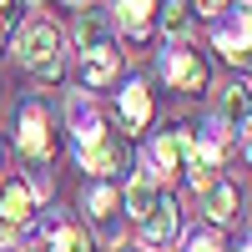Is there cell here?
<instances>
[{
    "label": "cell",
    "instance_id": "30bf717a",
    "mask_svg": "<svg viewBox=\"0 0 252 252\" xmlns=\"http://www.w3.org/2000/svg\"><path fill=\"white\" fill-rule=\"evenodd\" d=\"M66 126H71V146H86V141H96L101 131H106V121H101L91 91H71V101H66Z\"/></svg>",
    "mask_w": 252,
    "mask_h": 252
},
{
    "label": "cell",
    "instance_id": "7c38bea8",
    "mask_svg": "<svg viewBox=\"0 0 252 252\" xmlns=\"http://www.w3.org/2000/svg\"><path fill=\"white\" fill-rule=\"evenodd\" d=\"M111 26L126 40H146L152 26H157V0H116L111 5Z\"/></svg>",
    "mask_w": 252,
    "mask_h": 252
},
{
    "label": "cell",
    "instance_id": "52a82bcc",
    "mask_svg": "<svg viewBox=\"0 0 252 252\" xmlns=\"http://www.w3.org/2000/svg\"><path fill=\"white\" fill-rule=\"evenodd\" d=\"M86 212L96 217V227H101L106 242H121V192L111 187V177H96L86 187Z\"/></svg>",
    "mask_w": 252,
    "mask_h": 252
},
{
    "label": "cell",
    "instance_id": "603a6c76",
    "mask_svg": "<svg viewBox=\"0 0 252 252\" xmlns=\"http://www.w3.org/2000/svg\"><path fill=\"white\" fill-rule=\"evenodd\" d=\"M141 252H146V247H141Z\"/></svg>",
    "mask_w": 252,
    "mask_h": 252
},
{
    "label": "cell",
    "instance_id": "4fadbf2b",
    "mask_svg": "<svg viewBox=\"0 0 252 252\" xmlns=\"http://www.w3.org/2000/svg\"><path fill=\"white\" fill-rule=\"evenodd\" d=\"M116 116H121V131H146V121H152V91H146V81H126L116 91Z\"/></svg>",
    "mask_w": 252,
    "mask_h": 252
},
{
    "label": "cell",
    "instance_id": "5bb4252c",
    "mask_svg": "<svg viewBox=\"0 0 252 252\" xmlns=\"http://www.w3.org/2000/svg\"><path fill=\"white\" fill-rule=\"evenodd\" d=\"M121 76V51L111 46H96V51H81V81H86L91 91H101V86H111V81Z\"/></svg>",
    "mask_w": 252,
    "mask_h": 252
},
{
    "label": "cell",
    "instance_id": "44dd1931",
    "mask_svg": "<svg viewBox=\"0 0 252 252\" xmlns=\"http://www.w3.org/2000/svg\"><path fill=\"white\" fill-rule=\"evenodd\" d=\"M237 0H192V10L197 15H222V10H232Z\"/></svg>",
    "mask_w": 252,
    "mask_h": 252
},
{
    "label": "cell",
    "instance_id": "8992f818",
    "mask_svg": "<svg viewBox=\"0 0 252 252\" xmlns=\"http://www.w3.org/2000/svg\"><path fill=\"white\" fill-rule=\"evenodd\" d=\"M76 161H81V172H91V177H121V166H126V141H121L116 131H101L96 141L76 146Z\"/></svg>",
    "mask_w": 252,
    "mask_h": 252
},
{
    "label": "cell",
    "instance_id": "e0dca14e",
    "mask_svg": "<svg viewBox=\"0 0 252 252\" xmlns=\"http://www.w3.org/2000/svg\"><path fill=\"white\" fill-rule=\"evenodd\" d=\"M157 192H161V182H152L146 172H136L131 182L121 187V212L131 217V222H141V217H146V207L157 202Z\"/></svg>",
    "mask_w": 252,
    "mask_h": 252
},
{
    "label": "cell",
    "instance_id": "277c9868",
    "mask_svg": "<svg viewBox=\"0 0 252 252\" xmlns=\"http://www.w3.org/2000/svg\"><path fill=\"white\" fill-rule=\"evenodd\" d=\"M136 232H141V247L146 252H166L182 237V207H177V197L157 192V202L146 207V217L136 222Z\"/></svg>",
    "mask_w": 252,
    "mask_h": 252
},
{
    "label": "cell",
    "instance_id": "8fae6325",
    "mask_svg": "<svg viewBox=\"0 0 252 252\" xmlns=\"http://www.w3.org/2000/svg\"><path fill=\"white\" fill-rule=\"evenodd\" d=\"M35 217V192L26 177H10L5 187H0V227H10V232H20V227H31Z\"/></svg>",
    "mask_w": 252,
    "mask_h": 252
},
{
    "label": "cell",
    "instance_id": "d6986e66",
    "mask_svg": "<svg viewBox=\"0 0 252 252\" xmlns=\"http://www.w3.org/2000/svg\"><path fill=\"white\" fill-rule=\"evenodd\" d=\"M157 20H161V35H172V40H182L187 31H192V0H161V10H157Z\"/></svg>",
    "mask_w": 252,
    "mask_h": 252
},
{
    "label": "cell",
    "instance_id": "7402d4cb",
    "mask_svg": "<svg viewBox=\"0 0 252 252\" xmlns=\"http://www.w3.org/2000/svg\"><path fill=\"white\" fill-rule=\"evenodd\" d=\"M10 15H15V10H10V0H0V31L10 26Z\"/></svg>",
    "mask_w": 252,
    "mask_h": 252
},
{
    "label": "cell",
    "instance_id": "9a60e30c",
    "mask_svg": "<svg viewBox=\"0 0 252 252\" xmlns=\"http://www.w3.org/2000/svg\"><path fill=\"white\" fill-rule=\"evenodd\" d=\"M212 46L222 51L227 66H247V5H242V10L232 5V20H227V26H217Z\"/></svg>",
    "mask_w": 252,
    "mask_h": 252
},
{
    "label": "cell",
    "instance_id": "5b68a950",
    "mask_svg": "<svg viewBox=\"0 0 252 252\" xmlns=\"http://www.w3.org/2000/svg\"><path fill=\"white\" fill-rule=\"evenodd\" d=\"M15 146H20V157L26 161H51L56 152V136H51V116L40 101H26L15 116Z\"/></svg>",
    "mask_w": 252,
    "mask_h": 252
},
{
    "label": "cell",
    "instance_id": "6da1fadb",
    "mask_svg": "<svg viewBox=\"0 0 252 252\" xmlns=\"http://www.w3.org/2000/svg\"><path fill=\"white\" fill-rule=\"evenodd\" d=\"M15 56H20V66L35 71L46 86H56L61 76H66V51H61V31H56V20H26L15 35Z\"/></svg>",
    "mask_w": 252,
    "mask_h": 252
},
{
    "label": "cell",
    "instance_id": "3957f363",
    "mask_svg": "<svg viewBox=\"0 0 252 252\" xmlns=\"http://www.w3.org/2000/svg\"><path fill=\"white\" fill-rule=\"evenodd\" d=\"M192 131L187 126H177V131H161L152 146H146V157H141V172L152 177V182H172L177 172H182V161H187V152H192Z\"/></svg>",
    "mask_w": 252,
    "mask_h": 252
},
{
    "label": "cell",
    "instance_id": "2e32d148",
    "mask_svg": "<svg viewBox=\"0 0 252 252\" xmlns=\"http://www.w3.org/2000/svg\"><path fill=\"white\" fill-rule=\"evenodd\" d=\"M46 252H96V237L86 227H76L66 217H51V232H46Z\"/></svg>",
    "mask_w": 252,
    "mask_h": 252
},
{
    "label": "cell",
    "instance_id": "ffe728a7",
    "mask_svg": "<svg viewBox=\"0 0 252 252\" xmlns=\"http://www.w3.org/2000/svg\"><path fill=\"white\" fill-rule=\"evenodd\" d=\"M182 252H222V237L212 232V227H197V232L182 237Z\"/></svg>",
    "mask_w": 252,
    "mask_h": 252
},
{
    "label": "cell",
    "instance_id": "7a4b0ae2",
    "mask_svg": "<svg viewBox=\"0 0 252 252\" xmlns=\"http://www.w3.org/2000/svg\"><path fill=\"white\" fill-rule=\"evenodd\" d=\"M161 81H166L172 91H182V96H197V91L207 86V61H202L197 46H187V35L172 40V51L161 56Z\"/></svg>",
    "mask_w": 252,
    "mask_h": 252
},
{
    "label": "cell",
    "instance_id": "ac0fdd59",
    "mask_svg": "<svg viewBox=\"0 0 252 252\" xmlns=\"http://www.w3.org/2000/svg\"><path fill=\"white\" fill-rule=\"evenodd\" d=\"M106 40H111V15L106 10H81L76 15V46L81 51H96Z\"/></svg>",
    "mask_w": 252,
    "mask_h": 252
},
{
    "label": "cell",
    "instance_id": "9c48e42d",
    "mask_svg": "<svg viewBox=\"0 0 252 252\" xmlns=\"http://www.w3.org/2000/svg\"><path fill=\"white\" fill-rule=\"evenodd\" d=\"M197 197H202V212L212 217L217 227H227L237 217V207H242V192H237V182L227 177V172H217V177H207L202 187H197Z\"/></svg>",
    "mask_w": 252,
    "mask_h": 252
},
{
    "label": "cell",
    "instance_id": "ba28073f",
    "mask_svg": "<svg viewBox=\"0 0 252 252\" xmlns=\"http://www.w3.org/2000/svg\"><path fill=\"white\" fill-rule=\"evenodd\" d=\"M247 121H252L247 86H242V81L222 86V101H217V126H222L227 136H232V146H242V157H247Z\"/></svg>",
    "mask_w": 252,
    "mask_h": 252
}]
</instances>
